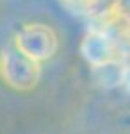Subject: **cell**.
Returning <instances> with one entry per match:
<instances>
[{"label":"cell","instance_id":"6da1fadb","mask_svg":"<svg viewBox=\"0 0 130 134\" xmlns=\"http://www.w3.org/2000/svg\"><path fill=\"white\" fill-rule=\"evenodd\" d=\"M0 79L16 91L34 90L41 79V64L13 45L0 50Z\"/></svg>","mask_w":130,"mask_h":134},{"label":"cell","instance_id":"7a4b0ae2","mask_svg":"<svg viewBox=\"0 0 130 134\" xmlns=\"http://www.w3.org/2000/svg\"><path fill=\"white\" fill-rule=\"evenodd\" d=\"M13 47L41 64L57 54L59 36L46 23H25L14 32Z\"/></svg>","mask_w":130,"mask_h":134},{"label":"cell","instance_id":"3957f363","mask_svg":"<svg viewBox=\"0 0 130 134\" xmlns=\"http://www.w3.org/2000/svg\"><path fill=\"white\" fill-rule=\"evenodd\" d=\"M80 52L93 68L109 64L114 59V47L102 32H89L80 43Z\"/></svg>","mask_w":130,"mask_h":134},{"label":"cell","instance_id":"277c9868","mask_svg":"<svg viewBox=\"0 0 130 134\" xmlns=\"http://www.w3.org/2000/svg\"><path fill=\"white\" fill-rule=\"evenodd\" d=\"M121 84L130 91V64H128V66H125L123 72H121Z\"/></svg>","mask_w":130,"mask_h":134}]
</instances>
